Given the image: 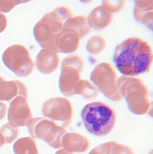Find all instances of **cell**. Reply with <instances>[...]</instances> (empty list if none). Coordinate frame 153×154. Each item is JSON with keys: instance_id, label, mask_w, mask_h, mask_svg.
<instances>
[{"instance_id": "1", "label": "cell", "mask_w": 153, "mask_h": 154, "mask_svg": "<svg viewBox=\"0 0 153 154\" xmlns=\"http://www.w3.org/2000/svg\"><path fill=\"white\" fill-rule=\"evenodd\" d=\"M118 70L128 76H136L148 72L152 62L150 45L143 39L132 37L118 44L113 55Z\"/></svg>"}, {"instance_id": "2", "label": "cell", "mask_w": 153, "mask_h": 154, "mask_svg": "<svg viewBox=\"0 0 153 154\" xmlns=\"http://www.w3.org/2000/svg\"><path fill=\"white\" fill-rule=\"evenodd\" d=\"M72 17L71 11L64 6L45 14L33 28V35L38 44L44 49L55 51V39L63 29L65 22Z\"/></svg>"}, {"instance_id": "3", "label": "cell", "mask_w": 153, "mask_h": 154, "mask_svg": "<svg viewBox=\"0 0 153 154\" xmlns=\"http://www.w3.org/2000/svg\"><path fill=\"white\" fill-rule=\"evenodd\" d=\"M81 116L86 129L97 136L107 135L115 125V111L109 105L102 102L87 104L82 111Z\"/></svg>"}, {"instance_id": "4", "label": "cell", "mask_w": 153, "mask_h": 154, "mask_svg": "<svg viewBox=\"0 0 153 154\" xmlns=\"http://www.w3.org/2000/svg\"><path fill=\"white\" fill-rule=\"evenodd\" d=\"M4 64L19 77H26L33 70L34 64L29 53L23 45H12L3 54Z\"/></svg>"}, {"instance_id": "5", "label": "cell", "mask_w": 153, "mask_h": 154, "mask_svg": "<svg viewBox=\"0 0 153 154\" xmlns=\"http://www.w3.org/2000/svg\"><path fill=\"white\" fill-rule=\"evenodd\" d=\"M83 67V61L79 55H70L65 58L62 63V73L59 85L62 90L72 89L79 79V74Z\"/></svg>"}, {"instance_id": "6", "label": "cell", "mask_w": 153, "mask_h": 154, "mask_svg": "<svg viewBox=\"0 0 153 154\" xmlns=\"http://www.w3.org/2000/svg\"><path fill=\"white\" fill-rule=\"evenodd\" d=\"M91 80L104 91L115 90L116 74L112 66L107 63L98 65L92 72Z\"/></svg>"}, {"instance_id": "7", "label": "cell", "mask_w": 153, "mask_h": 154, "mask_svg": "<svg viewBox=\"0 0 153 154\" xmlns=\"http://www.w3.org/2000/svg\"><path fill=\"white\" fill-rule=\"evenodd\" d=\"M80 40V36L75 30L63 28L55 39V51L57 53H73L79 48Z\"/></svg>"}, {"instance_id": "8", "label": "cell", "mask_w": 153, "mask_h": 154, "mask_svg": "<svg viewBox=\"0 0 153 154\" xmlns=\"http://www.w3.org/2000/svg\"><path fill=\"white\" fill-rule=\"evenodd\" d=\"M31 117V113L26 100L22 97L15 98L10 104L8 120L12 127H22L26 125Z\"/></svg>"}, {"instance_id": "9", "label": "cell", "mask_w": 153, "mask_h": 154, "mask_svg": "<svg viewBox=\"0 0 153 154\" xmlns=\"http://www.w3.org/2000/svg\"><path fill=\"white\" fill-rule=\"evenodd\" d=\"M59 60L56 52L50 49H43L37 55L36 63L41 72L49 74L57 68Z\"/></svg>"}, {"instance_id": "10", "label": "cell", "mask_w": 153, "mask_h": 154, "mask_svg": "<svg viewBox=\"0 0 153 154\" xmlns=\"http://www.w3.org/2000/svg\"><path fill=\"white\" fill-rule=\"evenodd\" d=\"M113 20V14L106 11L102 5L92 10L87 18V22L92 29H102L108 26Z\"/></svg>"}, {"instance_id": "11", "label": "cell", "mask_w": 153, "mask_h": 154, "mask_svg": "<svg viewBox=\"0 0 153 154\" xmlns=\"http://www.w3.org/2000/svg\"><path fill=\"white\" fill-rule=\"evenodd\" d=\"M19 95L27 96L26 88L21 81H5L4 79L0 82V101H10Z\"/></svg>"}, {"instance_id": "12", "label": "cell", "mask_w": 153, "mask_h": 154, "mask_svg": "<svg viewBox=\"0 0 153 154\" xmlns=\"http://www.w3.org/2000/svg\"><path fill=\"white\" fill-rule=\"evenodd\" d=\"M63 28H71L75 30L80 36V39L87 36L91 31L89 26L87 18L85 16H76L68 19L63 26Z\"/></svg>"}, {"instance_id": "13", "label": "cell", "mask_w": 153, "mask_h": 154, "mask_svg": "<svg viewBox=\"0 0 153 154\" xmlns=\"http://www.w3.org/2000/svg\"><path fill=\"white\" fill-rule=\"evenodd\" d=\"M13 149L15 154H36L35 143L29 137L19 140L14 144Z\"/></svg>"}, {"instance_id": "14", "label": "cell", "mask_w": 153, "mask_h": 154, "mask_svg": "<svg viewBox=\"0 0 153 154\" xmlns=\"http://www.w3.org/2000/svg\"><path fill=\"white\" fill-rule=\"evenodd\" d=\"M106 46L105 39L100 36H92L86 44V50L91 54L96 55L101 53Z\"/></svg>"}, {"instance_id": "15", "label": "cell", "mask_w": 153, "mask_h": 154, "mask_svg": "<svg viewBox=\"0 0 153 154\" xmlns=\"http://www.w3.org/2000/svg\"><path fill=\"white\" fill-rule=\"evenodd\" d=\"M134 14L137 22L152 29V11L142 12L134 7Z\"/></svg>"}, {"instance_id": "16", "label": "cell", "mask_w": 153, "mask_h": 154, "mask_svg": "<svg viewBox=\"0 0 153 154\" xmlns=\"http://www.w3.org/2000/svg\"><path fill=\"white\" fill-rule=\"evenodd\" d=\"M0 133L3 136L4 142L6 144L12 143L18 136V130L14 128L9 123L2 126L0 128Z\"/></svg>"}, {"instance_id": "17", "label": "cell", "mask_w": 153, "mask_h": 154, "mask_svg": "<svg viewBox=\"0 0 153 154\" xmlns=\"http://www.w3.org/2000/svg\"><path fill=\"white\" fill-rule=\"evenodd\" d=\"M125 0H102V6L110 13L121 11L124 8Z\"/></svg>"}, {"instance_id": "18", "label": "cell", "mask_w": 153, "mask_h": 154, "mask_svg": "<svg viewBox=\"0 0 153 154\" xmlns=\"http://www.w3.org/2000/svg\"><path fill=\"white\" fill-rule=\"evenodd\" d=\"M22 3V0H0V12L7 13Z\"/></svg>"}, {"instance_id": "19", "label": "cell", "mask_w": 153, "mask_h": 154, "mask_svg": "<svg viewBox=\"0 0 153 154\" xmlns=\"http://www.w3.org/2000/svg\"><path fill=\"white\" fill-rule=\"evenodd\" d=\"M135 7L142 12L152 11L153 0H134Z\"/></svg>"}, {"instance_id": "20", "label": "cell", "mask_w": 153, "mask_h": 154, "mask_svg": "<svg viewBox=\"0 0 153 154\" xmlns=\"http://www.w3.org/2000/svg\"><path fill=\"white\" fill-rule=\"evenodd\" d=\"M7 18L5 15L0 12V33L3 32L7 26Z\"/></svg>"}, {"instance_id": "21", "label": "cell", "mask_w": 153, "mask_h": 154, "mask_svg": "<svg viewBox=\"0 0 153 154\" xmlns=\"http://www.w3.org/2000/svg\"><path fill=\"white\" fill-rule=\"evenodd\" d=\"M6 109L7 106L4 103L0 102V120L6 117Z\"/></svg>"}, {"instance_id": "22", "label": "cell", "mask_w": 153, "mask_h": 154, "mask_svg": "<svg viewBox=\"0 0 153 154\" xmlns=\"http://www.w3.org/2000/svg\"><path fill=\"white\" fill-rule=\"evenodd\" d=\"M4 143H5V142H4V137L2 135V134L0 133V147H2L4 145Z\"/></svg>"}, {"instance_id": "23", "label": "cell", "mask_w": 153, "mask_h": 154, "mask_svg": "<svg viewBox=\"0 0 153 154\" xmlns=\"http://www.w3.org/2000/svg\"><path fill=\"white\" fill-rule=\"evenodd\" d=\"M79 1L83 3L88 4V3H89L90 2H91L93 0H79Z\"/></svg>"}, {"instance_id": "24", "label": "cell", "mask_w": 153, "mask_h": 154, "mask_svg": "<svg viewBox=\"0 0 153 154\" xmlns=\"http://www.w3.org/2000/svg\"><path fill=\"white\" fill-rule=\"evenodd\" d=\"M31 1H32V0H22V3L25 4V3H28V2H31Z\"/></svg>"}, {"instance_id": "25", "label": "cell", "mask_w": 153, "mask_h": 154, "mask_svg": "<svg viewBox=\"0 0 153 154\" xmlns=\"http://www.w3.org/2000/svg\"><path fill=\"white\" fill-rule=\"evenodd\" d=\"M4 80V79L3 78H2L1 76H0V82H1L2 81H3Z\"/></svg>"}]
</instances>
